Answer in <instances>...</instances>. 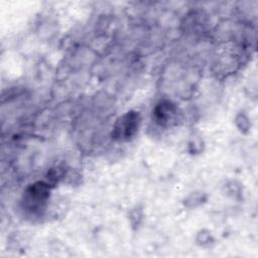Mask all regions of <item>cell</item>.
Returning a JSON list of instances; mask_svg holds the SVG:
<instances>
[{
    "label": "cell",
    "instance_id": "cell-2",
    "mask_svg": "<svg viewBox=\"0 0 258 258\" xmlns=\"http://www.w3.org/2000/svg\"><path fill=\"white\" fill-rule=\"evenodd\" d=\"M176 113V109L174 105L169 102L160 103L155 109V115L158 121L164 123L171 120Z\"/></svg>",
    "mask_w": 258,
    "mask_h": 258
},
{
    "label": "cell",
    "instance_id": "cell-1",
    "mask_svg": "<svg viewBox=\"0 0 258 258\" xmlns=\"http://www.w3.org/2000/svg\"><path fill=\"white\" fill-rule=\"evenodd\" d=\"M139 126V115L136 112H128L123 115L114 127V137L119 140H129L135 135Z\"/></svg>",
    "mask_w": 258,
    "mask_h": 258
}]
</instances>
